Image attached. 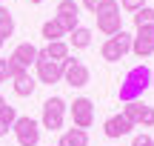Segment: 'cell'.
Segmentation results:
<instances>
[{"label":"cell","instance_id":"cell-1","mask_svg":"<svg viewBox=\"0 0 154 146\" xmlns=\"http://www.w3.org/2000/svg\"><path fill=\"white\" fill-rule=\"evenodd\" d=\"M151 86V69L149 66H134L128 69V75L123 78L120 83V100L123 103H131V100H140L143 92Z\"/></svg>","mask_w":154,"mask_h":146},{"label":"cell","instance_id":"cell-2","mask_svg":"<svg viewBox=\"0 0 154 146\" xmlns=\"http://www.w3.org/2000/svg\"><path fill=\"white\" fill-rule=\"evenodd\" d=\"M94 20H97V29L103 34H117L123 29V14H120V3L117 0H106L97 11H94Z\"/></svg>","mask_w":154,"mask_h":146},{"label":"cell","instance_id":"cell-3","mask_svg":"<svg viewBox=\"0 0 154 146\" xmlns=\"http://www.w3.org/2000/svg\"><path fill=\"white\" fill-rule=\"evenodd\" d=\"M66 109H69V103L63 100V97H49V100L43 103V120H40V126H43V129H49V132L63 129Z\"/></svg>","mask_w":154,"mask_h":146},{"label":"cell","instance_id":"cell-4","mask_svg":"<svg viewBox=\"0 0 154 146\" xmlns=\"http://www.w3.org/2000/svg\"><path fill=\"white\" fill-rule=\"evenodd\" d=\"M11 132H14L20 146H37L40 143V123L34 118H17L11 123Z\"/></svg>","mask_w":154,"mask_h":146},{"label":"cell","instance_id":"cell-5","mask_svg":"<svg viewBox=\"0 0 154 146\" xmlns=\"http://www.w3.org/2000/svg\"><path fill=\"white\" fill-rule=\"evenodd\" d=\"M63 66V80H66L69 86H74V89H83V86H88V80H91V72H88L86 66H83L80 60H74L72 55L66 57V60L60 63Z\"/></svg>","mask_w":154,"mask_h":146},{"label":"cell","instance_id":"cell-6","mask_svg":"<svg viewBox=\"0 0 154 146\" xmlns=\"http://www.w3.org/2000/svg\"><path fill=\"white\" fill-rule=\"evenodd\" d=\"M34 69H37V83L51 86V83H60V80H63V66L57 60H49V57L40 55V52H37V63H34Z\"/></svg>","mask_w":154,"mask_h":146},{"label":"cell","instance_id":"cell-7","mask_svg":"<svg viewBox=\"0 0 154 146\" xmlns=\"http://www.w3.org/2000/svg\"><path fill=\"white\" fill-rule=\"evenodd\" d=\"M69 112H72V120L77 129H88L94 123V103L88 97H74L69 103Z\"/></svg>","mask_w":154,"mask_h":146},{"label":"cell","instance_id":"cell-8","mask_svg":"<svg viewBox=\"0 0 154 146\" xmlns=\"http://www.w3.org/2000/svg\"><path fill=\"white\" fill-rule=\"evenodd\" d=\"M131 52L137 57H151L154 55V26L137 29V34L131 37Z\"/></svg>","mask_w":154,"mask_h":146},{"label":"cell","instance_id":"cell-9","mask_svg":"<svg viewBox=\"0 0 154 146\" xmlns=\"http://www.w3.org/2000/svg\"><path fill=\"white\" fill-rule=\"evenodd\" d=\"M37 46L34 43H17L14 46V52H11V60L17 63V66H23V69H29V66H34V63H37Z\"/></svg>","mask_w":154,"mask_h":146},{"label":"cell","instance_id":"cell-10","mask_svg":"<svg viewBox=\"0 0 154 146\" xmlns=\"http://www.w3.org/2000/svg\"><path fill=\"white\" fill-rule=\"evenodd\" d=\"M131 129H134V126L128 123L126 118H123V112H120V115H111V118L103 123V132H106V138H126Z\"/></svg>","mask_w":154,"mask_h":146},{"label":"cell","instance_id":"cell-11","mask_svg":"<svg viewBox=\"0 0 154 146\" xmlns=\"http://www.w3.org/2000/svg\"><path fill=\"white\" fill-rule=\"evenodd\" d=\"M57 146H88V132L86 129H66L60 135V141H57Z\"/></svg>","mask_w":154,"mask_h":146},{"label":"cell","instance_id":"cell-12","mask_svg":"<svg viewBox=\"0 0 154 146\" xmlns=\"http://www.w3.org/2000/svg\"><path fill=\"white\" fill-rule=\"evenodd\" d=\"M69 49H72V46H69L66 40H51V43L46 46V49H40V55H46L49 60H57V63H63V60L69 57Z\"/></svg>","mask_w":154,"mask_h":146},{"label":"cell","instance_id":"cell-13","mask_svg":"<svg viewBox=\"0 0 154 146\" xmlns=\"http://www.w3.org/2000/svg\"><path fill=\"white\" fill-rule=\"evenodd\" d=\"M11 83H14V95H17V97H32L34 89H37V80H34L29 72L20 75V78H14Z\"/></svg>","mask_w":154,"mask_h":146},{"label":"cell","instance_id":"cell-14","mask_svg":"<svg viewBox=\"0 0 154 146\" xmlns=\"http://www.w3.org/2000/svg\"><path fill=\"white\" fill-rule=\"evenodd\" d=\"M40 34L46 37V43H51V40H63V37H66V29L60 26L57 17H51V20H46L43 26H40Z\"/></svg>","mask_w":154,"mask_h":146},{"label":"cell","instance_id":"cell-15","mask_svg":"<svg viewBox=\"0 0 154 146\" xmlns=\"http://www.w3.org/2000/svg\"><path fill=\"white\" fill-rule=\"evenodd\" d=\"M69 46H74V49H88V46H91V29L77 26L74 32L69 34Z\"/></svg>","mask_w":154,"mask_h":146},{"label":"cell","instance_id":"cell-16","mask_svg":"<svg viewBox=\"0 0 154 146\" xmlns=\"http://www.w3.org/2000/svg\"><path fill=\"white\" fill-rule=\"evenodd\" d=\"M11 34H14V17H11V11L0 3V37L9 40Z\"/></svg>","mask_w":154,"mask_h":146},{"label":"cell","instance_id":"cell-17","mask_svg":"<svg viewBox=\"0 0 154 146\" xmlns=\"http://www.w3.org/2000/svg\"><path fill=\"white\" fill-rule=\"evenodd\" d=\"M143 109H146V103L131 100V103H126V106H123V118H126L131 126H137V123H140V118H143Z\"/></svg>","mask_w":154,"mask_h":146},{"label":"cell","instance_id":"cell-18","mask_svg":"<svg viewBox=\"0 0 154 146\" xmlns=\"http://www.w3.org/2000/svg\"><path fill=\"white\" fill-rule=\"evenodd\" d=\"M100 55H103V60H109V63H117V60H123V52H120V46L114 43V40H106L103 46H100Z\"/></svg>","mask_w":154,"mask_h":146},{"label":"cell","instance_id":"cell-19","mask_svg":"<svg viewBox=\"0 0 154 146\" xmlns=\"http://www.w3.org/2000/svg\"><path fill=\"white\" fill-rule=\"evenodd\" d=\"M29 69H23V66H17L14 60H11V57H6V60H0V75H3V78H20V75H26Z\"/></svg>","mask_w":154,"mask_h":146},{"label":"cell","instance_id":"cell-20","mask_svg":"<svg viewBox=\"0 0 154 146\" xmlns=\"http://www.w3.org/2000/svg\"><path fill=\"white\" fill-rule=\"evenodd\" d=\"M134 26H137V29H143V26H154V9H151V6H143V9H140V11H134Z\"/></svg>","mask_w":154,"mask_h":146},{"label":"cell","instance_id":"cell-21","mask_svg":"<svg viewBox=\"0 0 154 146\" xmlns=\"http://www.w3.org/2000/svg\"><path fill=\"white\" fill-rule=\"evenodd\" d=\"M131 37H134V34H128L126 29H120L117 34H111V40L120 46V52H123V55H126V52H131Z\"/></svg>","mask_w":154,"mask_h":146},{"label":"cell","instance_id":"cell-22","mask_svg":"<svg viewBox=\"0 0 154 146\" xmlns=\"http://www.w3.org/2000/svg\"><path fill=\"white\" fill-rule=\"evenodd\" d=\"M57 20H60V26L66 29V34H72L77 26H80V14H54Z\"/></svg>","mask_w":154,"mask_h":146},{"label":"cell","instance_id":"cell-23","mask_svg":"<svg viewBox=\"0 0 154 146\" xmlns=\"http://www.w3.org/2000/svg\"><path fill=\"white\" fill-rule=\"evenodd\" d=\"M57 14H80V3L77 0H60L57 3Z\"/></svg>","mask_w":154,"mask_h":146},{"label":"cell","instance_id":"cell-24","mask_svg":"<svg viewBox=\"0 0 154 146\" xmlns=\"http://www.w3.org/2000/svg\"><path fill=\"white\" fill-rule=\"evenodd\" d=\"M146 6V0H120V9L128 11V14H134V11H140Z\"/></svg>","mask_w":154,"mask_h":146},{"label":"cell","instance_id":"cell-25","mask_svg":"<svg viewBox=\"0 0 154 146\" xmlns=\"http://www.w3.org/2000/svg\"><path fill=\"white\" fill-rule=\"evenodd\" d=\"M137 126H146V129H151V126H154V106H146L143 109V118H140Z\"/></svg>","mask_w":154,"mask_h":146},{"label":"cell","instance_id":"cell-26","mask_svg":"<svg viewBox=\"0 0 154 146\" xmlns=\"http://www.w3.org/2000/svg\"><path fill=\"white\" fill-rule=\"evenodd\" d=\"M131 146H154V141H151L149 132H143V135H134L131 138Z\"/></svg>","mask_w":154,"mask_h":146},{"label":"cell","instance_id":"cell-27","mask_svg":"<svg viewBox=\"0 0 154 146\" xmlns=\"http://www.w3.org/2000/svg\"><path fill=\"white\" fill-rule=\"evenodd\" d=\"M0 120H3V123H14V120H17V112H14V106H6L3 109V112H0Z\"/></svg>","mask_w":154,"mask_h":146},{"label":"cell","instance_id":"cell-28","mask_svg":"<svg viewBox=\"0 0 154 146\" xmlns=\"http://www.w3.org/2000/svg\"><path fill=\"white\" fill-rule=\"evenodd\" d=\"M103 3H106V0H80V6H83L86 11H91V14H94V11H97Z\"/></svg>","mask_w":154,"mask_h":146},{"label":"cell","instance_id":"cell-29","mask_svg":"<svg viewBox=\"0 0 154 146\" xmlns=\"http://www.w3.org/2000/svg\"><path fill=\"white\" fill-rule=\"evenodd\" d=\"M9 129H11V126H9V123H3V120H0V138H6V132H9Z\"/></svg>","mask_w":154,"mask_h":146},{"label":"cell","instance_id":"cell-30","mask_svg":"<svg viewBox=\"0 0 154 146\" xmlns=\"http://www.w3.org/2000/svg\"><path fill=\"white\" fill-rule=\"evenodd\" d=\"M6 106H9V103H6V97H3V95H0V112H3V109H6Z\"/></svg>","mask_w":154,"mask_h":146},{"label":"cell","instance_id":"cell-31","mask_svg":"<svg viewBox=\"0 0 154 146\" xmlns=\"http://www.w3.org/2000/svg\"><path fill=\"white\" fill-rule=\"evenodd\" d=\"M29 3H46V0H29Z\"/></svg>","mask_w":154,"mask_h":146},{"label":"cell","instance_id":"cell-32","mask_svg":"<svg viewBox=\"0 0 154 146\" xmlns=\"http://www.w3.org/2000/svg\"><path fill=\"white\" fill-rule=\"evenodd\" d=\"M3 43H6V40H3V37H0V49H3Z\"/></svg>","mask_w":154,"mask_h":146},{"label":"cell","instance_id":"cell-33","mask_svg":"<svg viewBox=\"0 0 154 146\" xmlns=\"http://www.w3.org/2000/svg\"><path fill=\"white\" fill-rule=\"evenodd\" d=\"M0 83H6V78H3V75H0Z\"/></svg>","mask_w":154,"mask_h":146},{"label":"cell","instance_id":"cell-34","mask_svg":"<svg viewBox=\"0 0 154 146\" xmlns=\"http://www.w3.org/2000/svg\"><path fill=\"white\" fill-rule=\"evenodd\" d=\"M151 86H154V72H151Z\"/></svg>","mask_w":154,"mask_h":146},{"label":"cell","instance_id":"cell-35","mask_svg":"<svg viewBox=\"0 0 154 146\" xmlns=\"http://www.w3.org/2000/svg\"><path fill=\"white\" fill-rule=\"evenodd\" d=\"M0 3H3V0H0Z\"/></svg>","mask_w":154,"mask_h":146}]
</instances>
